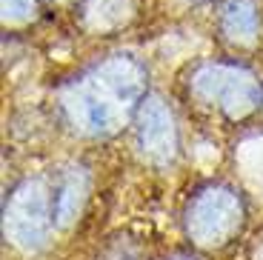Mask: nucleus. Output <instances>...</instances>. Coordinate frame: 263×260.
Returning <instances> with one entry per match:
<instances>
[{"instance_id": "nucleus-1", "label": "nucleus", "mask_w": 263, "mask_h": 260, "mask_svg": "<svg viewBox=\"0 0 263 260\" xmlns=\"http://www.w3.org/2000/svg\"><path fill=\"white\" fill-rule=\"evenodd\" d=\"M146 98V69L129 54H112L83 69L60 89V112L78 135L120 132Z\"/></svg>"}, {"instance_id": "nucleus-2", "label": "nucleus", "mask_w": 263, "mask_h": 260, "mask_svg": "<svg viewBox=\"0 0 263 260\" xmlns=\"http://www.w3.org/2000/svg\"><path fill=\"white\" fill-rule=\"evenodd\" d=\"M189 95L206 109H215L226 117H246L263 103V83L255 72L240 63L209 60L192 69Z\"/></svg>"}, {"instance_id": "nucleus-3", "label": "nucleus", "mask_w": 263, "mask_h": 260, "mask_svg": "<svg viewBox=\"0 0 263 260\" xmlns=\"http://www.w3.org/2000/svg\"><path fill=\"white\" fill-rule=\"evenodd\" d=\"M6 237L20 249H40L54 229V203L52 189L43 180H23L12 189L3 209Z\"/></svg>"}, {"instance_id": "nucleus-4", "label": "nucleus", "mask_w": 263, "mask_h": 260, "mask_svg": "<svg viewBox=\"0 0 263 260\" xmlns=\"http://www.w3.org/2000/svg\"><path fill=\"white\" fill-rule=\"evenodd\" d=\"M243 223V203L229 186L212 183L186 206V232L200 246H223Z\"/></svg>"}, {"instance_id": "nucleus-5", "label": "nucleus", "mask_w": 263, "mask_h": 260, "mask_svg": "<svg viewBox=\"0 0 263 260\" xmlns=\"http://www.w3.org/2000/svg\"><path fill=\"white\" fill-rule=\"evenodd\" d=\"M135 143L143 160L163 166L178 155V126L175 115L160 98H143L135 112Z\"/></svg>"}, {"instance_id": "nucleus-6", "label": "nucleus", "mask_w": 263, "mask_h": 260, "mask_svg": "<svg viewBox=\"0 0 263 260\" xmlns=\"http://www.w3.org/2000/svg\"><path fill=\"white\" fill-rule=\"evenodd\" d=\"M138 0H78V23L92 34L118 32L135 17Z\"/></svg>"}, {"instance_id": "nucleus-7", "label": "nucleus", "mask_w": 263, "mask_h": 260, "mask_svg": "<svg viewBox=\"0 0 263 260\" xmlns=\"http://www.w3.org/2000/svg\"><path fill=\"white\" fill-rule=\"evenodd\" d=\"M217 29L220 38L229 46H252L260 32V14H257L255 0H223L220 14H217Z\"/></svg>"}, {"instance_id": "nucleus-8", "label": "nucleus", "mask_w": 263, "mask_h": 260, "mask_svg": "<svg viewBox=\"0 0 263 260\" xmlns=\"http://www.w3.org/2000/svg\"><path fill=\"white\" fill-rule=\"evenodd\" d=\"M83 195H86V180L83 175L78 172H69L63 175L58 183L52 186V203H54V226H66L78 215L80 203H83Z\"/></svg>"}, {"instance_id": "nucleus-9", "label": "nucleus", "mask_w": 263, "mask_h": 260, "mask_svg": "<svg viewBox=\"0 0 263 260\" xmlns=\"http://www.w3.org/2000/svg\"><path fill=\"white\" fill-rule=\"evenodd\" d=\"M43 0H3V23L6 26H26L40 14Z\"/></svg>"}, {"instance_id": "nucleus-10", "label": "nucleus", "mask_w": 263, "mask_h": 260, "mask_svg": "<svg viewBox=\"0 0 263 260\" xmlns=\"http://www.w3.org/2000/svg\"><path fill=\"white\" fill-rule=\"evenodd\" d=\"M192 3H215V0H192ZM223 3V0H220Z\"/></svg>"}, {"instance_id": "nucleus-11", "label": "nucleus", "mask_w": 263, "mask_h": 260, "mask_svg": "<svg viewBox=\"0 0 263 260\" xmlns=\"http://www.w3.org/2000/svg\"><path fill=\"white\" fill-rule=\"evenodd\" d=\"M175 260H192V257H175Z\"/></svg>"}]
</instances>
